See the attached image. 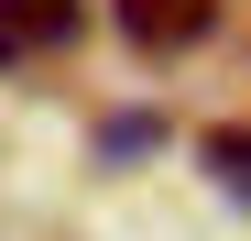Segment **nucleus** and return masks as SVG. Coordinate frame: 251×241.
Here are the masks:
<instances>
[{"label":"nucleus","instance_id":"nucleus-1","mask_svg":"<svg viewBox=\"0 0 251 241\" xmlns=\"http://www.w3.org/2000/svg\"><path fill=\"white\" fill-rule=\"evenodd\" d=\"M207 22H219V0H120V33H131L142 55H186V44H207Z\"/></svg>","mask_w":251,"mask_h":241},{"label":"nucleus","instance_id":"nucleus-2","mask_svg":"<svg viewBox=\"0 0 251 241\" xmlns=\"http://www.w3.org/2000/svg\"><path fill=\"white\" fill-rule=\"evenodd\" d=\"M76 33V0H0V66H22V55H55Z\"/></svg>","mask_w":251,"mask_h":241},{"label":"nucleus","instance_id":"nucleus-3","mask_svg":"<svg viewBox=\"0 0 251 241\" xmlns=\"http://www.w3.org/2000/svg\"><path fill=\"white\" fill-rule=\"evenodd\" d=\"M197 153H207V176H219L229 197H251V132H240V120H219V132H207Z\"/></svg>","mask_w":251,"mask_h":241}]
</instances>
